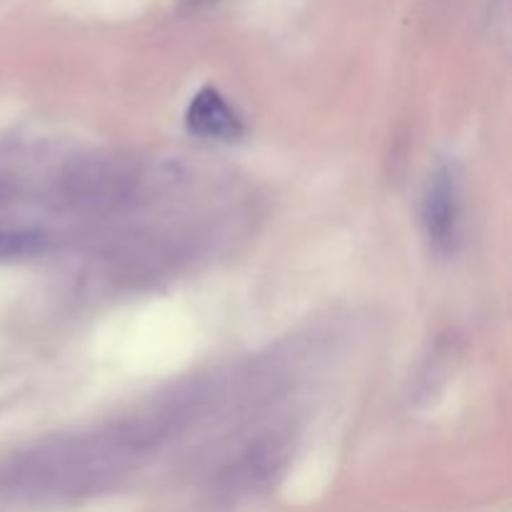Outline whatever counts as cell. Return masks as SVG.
I'll use <instances>...</instances> for the list:
<instances>
[{
  "instance_id": "cell-1",
  "label": "cell",
  "mask_w": 512,
  "mask_h": 512,
  "mask_svg": "<svg viewBox=\"0 0 512 512\" xmlns=\"http://www.w3.org/2000/svg\"><path fill=\"white\" fill-rule=\"evenodd\" d=\"M188 128L203 138L233 140L240 135V120L218 90L205 88L193 98L188 108Z\"/></svg>"
},
{
  "instance_id": "cell-2",
  "label": "cell",
  "mask_w": 512,
  "mask_h": 512,
  "mask_svg": "<svg viewBox=\"0 0 512 512\" xmlns=\"http://www.w3.org/2000/svg\"><path fill=\"white\" fill-rule=\"evenodd\" d=\"M458 223V190L448 170L438 173L425 198V225L435 243H450Z\"/></svg>"
},
{
  "instance_id": "cell-3",
  "label": "cell",
  "mask_w": 512,
  "mask_h": 512,
  "mask_svg": "<svg viewBox=\"0 0 512 512\" xmlns=\"http://www.w3.org/2000/svg\"><path fill=\"white\" fill-rule=\"evenodd\" d=\"M40 235L33 233H0V260L20 258L40 250Z\"/></svg>"
}]
</instances>
